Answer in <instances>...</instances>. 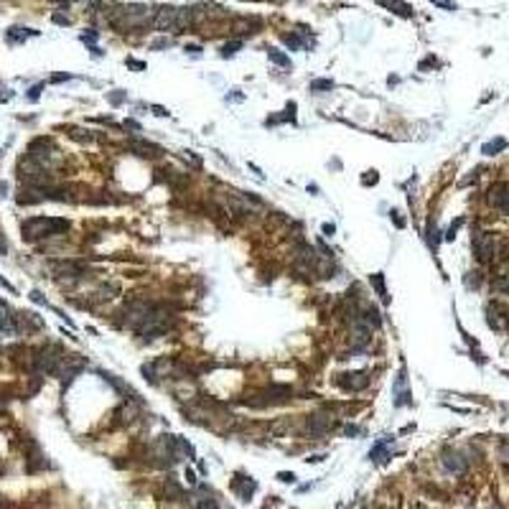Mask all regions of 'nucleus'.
I'll use <instances>...</instances> for the list:
<instances>
[{
  "instance_id": "473e14b6",
  "label": "nucleus",
  "mask_w": 509,
  "mask_h": 509,
  "mask_svg": "<svg viewBox=\"0 0 509 509\" xmlns=\"http://www.w3.org/2000/svg\"><path fill=\"white\" fill-rule=\"evenodd\" d=\"M392 219H395V224H397V227H405V219L400 217V212H392Z\"/></svg>"
},
{
  "instance_id": "1a4fd4ad",
  "label": "nucleus",
  "mask_w": 509,
  "mask_h": 509,
  "mask_svg": "<svg viewBox=\"0 0 509 509\" xmlns=\"http://www.w3.org/2000/svg\"><path fill=\"white\" fill-rule=\"evenodd\" d=\"M486 199L494 209H499L502 214H509V184H494L489 189Z\"/></svg>"
},
{
  "instance_id": "6ab92c4d",
  "label": "nucleus",
  "mask_w": 509,
  "mask_h": 509,
  "mask_svg": "<svg viewBox=\"0 0 509 509\" xmlns=\"http://www.w3.org/2000/svg\"><path fill=\"white\" fill-rule=\"evenodd\" d=\"M268 56H270V62H273V64H278V67H286V69L291 67V59H288L283 51H278V49H270V51H268Z\"/></svg>"
},
{
  "instance_id": "ddd939ff",
  "label": "nucleus",
  "mask_w": 509,
  "mask_h": 509,
  "mask_svg": "<svg viewBox=\"0 0 509 509\" xmlns=\"http://www.w3.org/2000/svg\"><path fill=\"white\" fill-rule=\"evenodd\" d=\"M440 461H443V466H445L448 471H453V474H463V471H466V461H463V456L456 453V451H445Z\"/></svg>"
},
{
  "instance_id": "a878e982",
  "label": "nucleus",
  "mask_w": 509,
  "mask_h": 509,
  "mask_svg": "<svg viewBox=\"0 0 509 509\" xmlns=\"http://www.w3.org/2000/svg\"><path fill=\"white\" fill-rule=\"evenodd\" d=\"M461 224H463V219H456V221H453V224H451V227H448V234H445V239H453V237H456V232H458V227H461Z\"/></svg>"
},
{
  "instance_id": "f3484780",
  "label": "nucleus",
  "mask_w": 509,
  "mask_h": 509,
  "mask_svg": "<svg viewBox=\"0 0 509 509\" xmlns=\"http://www.w3.org/2000/svg\"><path fill=\"white\" fill-rule=\"evenodd\" d=\"M504 148H507V140H504V138H494V140H489V143L481 146V153H484V155H497V153H502Z\"/></svg>"
},
{
  "instance_id": "aec40b11",
  "label": "nucleus",
  "mask_w": 509,
  "mask_h": 509,
  "mask_svg": "<svg viewBox=\"0 0 509 509\" xmlns=\"http://www.w3.org/2000/svg\"><path fill=\"white\" fill-rule=\"evenodd\" d=\"M384 443H387V440H377V443H374V448L369 451V458H372V461H384V456H387Z\"/></svg>"
},
{
  "instance_id": "6e6552de",
  "label": "nucleus",
  "mask_w": 509,
  "mask_h": 509,
  "mask_svg": "<svg viewBox=\"0 0 509 509\" xmlns=\"http://www.w3.org/2000/svg\"><path fill=\"white\" fill-rule=\"evenodd\" d=\"M336 382L344 392H362L369 384V377H367V372H349V374H339Z\"/></svg>"
},
{
  "instance_id": "4be33fe9",
  "label": "nucleus",
  "mask_w": 509,
  "mask_h": 509,
  "mask_svg": "<svg viewBox=\"0 0 509 509\" xmlns=\"http://www.w3.org/2000/svg\"><path fill=\"white\" fill-rule=\"evenodd\" d=\"M436 8H440V10H448V13H453V10H458V5L453 3V0H431Z\"/></svg>"
},
{
  "instance_id": "f704fd0d",
  "label": "nucleus",
  "mask_w": 509,
  "mask_h": 509,
  "mask_svg": "<svg viewBox=\"0 0 509 509\" xmlns=\"http://www.w3.org/2000/svg\"><path fill=\"white\" fill-rule=\"evenodd\" d=\"M323 458H326V456H311V458H308V463H321Z\"/></svg>"
},
{
  "instance_id": "7ed1b4c3",
  "label": "nucleus",
  "mask_w": 509,
  "mask_h": 509,
  "mask_svg": "<svg viewBox=\"0 0 509 509\" xmlns=\"http://www.w3.org/2000/svg\"><path fill=\"white\" fill-rule=\"evenodd\" d=\"M69 229V221L62 217H33L26 219L21 224V232H23V239L28 242H36V239H46V237H54V234H62Z\"/></svg>"
},
{
  "instance_id": "423d86ee",
  "label": "nucleus",
  "mask_w": 509,
  "mask_h": 509,
  "mask_svg": "<svg viewBox=\"0 0 509 509\" xmlns=\"http://www.w3.org/2000/svg\"><path fill=\"white\" fill-rule=\"evenodd\" d=\"M471 245H474V255H476L479 262L494 260V255H497V239L489 232H476L474 239H471Z\"/></svg>"
},
{
  "instance_id": "f8f14e48",
  "label": "nucleus",
  "mask_w": 509,
  "mask_h": 509,
  "mask_svg": "<svg viewBox=\"0 0 509 509\" xmlns=\"http://www.w3.org/2000/svg\"><path fill=\"white\" fill-rule=\"evenodd\" d=\"M382 8H387L390 13H395V15H400V18H413L415 15V8L410 5V3H405V0H377Z\"/></svg>"
},
{
  "instance_id": "f257e3e1",
  "label": "nucleus",
  "mask_w": 509,
  "mask_h": 509,
  "mask_svg": "<svg viewBox=\"0 0 509 509\" xmlns=\"http://www.w3.org/2000/svg\"><path fill=\"white\" fill-rule=\"evenodd\" d=\"M153 15H155V5H110L105 18L110 21V26L120 33L128 31H146L153 28Z\"/></svg>"
},
{
  "instance_id": "412c9836",
  "label": "nucleus",
  "mask_w": 509,
  "mask_h": 509,
  "mask_svg": "<svg viewBox=\"0 0 509 509\" xmlns=\"http://www.w3.org/2000/svg\"><path fill=\"white\" fill-rule=\"evenodd\" d=\"M326 89H334L331 79H313L311 82V92H326Z\"/></svg>"
},
{
  "instance_id": "cd10ccee",
  "label": "nucleus",
  "mask_w": 509,
  "mask_h": 509,
  "mask_svg": "<svg viewBox=\"0 0 509 509\" xmlns=\"http://www.w3.org/2000/svg\"><path fill=\"white\" fill-rule=\"evenodd\" d=\"M494 288H497V291H507L509 293V280L507 278H499V280L494 283Z\"/></svg>"
},
{
  "instance_id": "bb28decb",
  "label": "nucleus",
  "mask_w": 509,
  "mask_h": 509,
  "mask_svg": "<svg viewBox=\"0 0 509 509\" xmlns=\"http://www.w3.org/2000/svg\"><path fill=\"white\" fill-rule=\"evenodd\" d=\"M125 64H128L130 69H135V72H143V69H146V64H143V62H138V59H128Z\"/></svg>"
},
{
  "instance_id": "2eb2a0df",
  "label": "nucleus",
  "mask_w": 509,
  "mask_h": 509,
  "mask_svg": "<svg viewBox=\"0 0 509 509\" xmlns=\"http://www.w3.org/2000/svg\"><path fill=\"white\" fill-rule=\"evenodd\" d=\"M0 334H5V336H10V334H15V321H13V313H10V308L0 300Z\"/></svg>"
},
{
  "instance_id": "c85d7f7f",
  "label": "nucleus",
  "mask_w": 509,
  "mask_h": 509,
  "mask_svg": "<svg viewBox=\"0 0 509 509\" xmlns=\"http://www.w3.org/2000/svg\"><path fill=\"white\" fill-rule=\"evenodd\" d=\"M278 479H280V481H286V484H293V481H295V474H286V471H280V474H278Z\"/></svg>"
},
{
  "instance_id": "dca6fc26",
  "label": "nucleus",
  "mask_w": 509,
  "mask_h": 509,
  "mask_svg": "<svg viewBox=\"0 0 509 509\" xmlns=\"http://www.w3.org/2000/svg\"><path fill=\"white\" fill-rule=\"evenodd\" d=\"M369 286L377 291V295H379L384 303H390V295H387V286H384V275H382V273H374V275H369Z\"/></svg>"
},
{
  "instance_id": "393cba45",
  "label": "nucleus",
  "mask_w": 509,
  "mask_h": 509,
  "mask_svg": "<svg viewBox=\"0 0 509 509\" xmlns=\"http://www.w3.org/2000/svg\"><path fill=\"white\" fill-rule=\"evenodd\" d=\"M428 234H438L436 221H431V224H428ZM428 242H431V247H433V250L438 247V237H428Z\"/></svg>"
},
{
  "instance_id": "39448f33",
  "label": "nucleus",
  "mask_w": 509,
  "mask_h": 509,
  "mask_svg": "<svg viewBox=\"0 0 509 509\" xmlns=\"http://www.w3.org/2000/svg\"><path fill=\"white\" fill-rule=\"evenodd\" d=\"M64 357H67V354H64L56 344H49V347H44V349L36 352L33 364H36V369H38L41 374H59V372H62V364H64Z\"/></svg>"
},
{
  "instance_id": "4468645a",
  "label": "nucleus",
  "mask_w": 509,
  "mask_h": 509,
  "mask_svg": "<svg viewBox=\"0 0 509 509\" xmlns=\"http://www.w3.org/2000/svg\"><path fill=\"white\" fill-rule=\"evenodd\" d=\"M331 428H334V420L326 418V415H313V418L308 420V431H311L313 436H323V433H329Z\"/></svg>"
},
{
  "instance_id": "5701e85b",
  "label": "nucleus",
  "mask_w": 509,
  "mask_h": 509,
  "mask_svg": "<svg viewBox=\"0 0 509 509\" xmlns=\"http://www.w3.org/2000/svg\"><path fill=\"white\" fill-rule=\"evenodd\" d=\"M239 46H242V41H232V44H227V46H221V56H224V59H227V56H234Z\"/></svg>"
},
{
  "instance_id": "0eeeda50",
  "label": "nucleus",
  "mask_w": 509,
  "mask_h": 509,
  "mask_svg": "<svg viewBox=\"0 0 509 509\" xmlns=\"http://www.w3.org/2000/svg\"><path fill=\"white\" fill-rule=\"evenodd\" d=\"M293 395L291 387H286V384H273V387H268V390H262L260 392V397L262 400H255V402H250L252 408H268V405H280V402H288Z\"/></svg>"
},
{
  "instance_id": "a211bd4d",
  "label": "nucleus",
  "mask_w": 509,
  "mask_h": 509,
  "mask_svg": "<svg viewBox=\"0 0 509 509\" xmlns=\"http://www.w3.org/2000/svg\"><path fill=\"white\" fill-rule=\"evenodd\" d=\"M28 36H38V31H31V28H10L8 31V38L10 41H23Z\"/></svg>"
},
{
  "instance_id": "c756f323",
  "label": "nucleus",
  "mask_w": 509,
  "mask_h": 509,
  "mask_svg": "<svg viewBox=\"0 0 509 509\" xmlns=\"http://www.w3.org/2000/svg\"><path fill=\"white\" fill-rule=\"evenodd\" d=\"M54 23H62V26H69V23H72V18H69V15H59V13H56V15H54Z\"/></svg>"
},
{
  "instance_id": "f03ea898",
  "label": "nucleus",
  "mask_w": 509,
  "mask_h": 509,
  "mask_svg": "<svg viewBox=\"0 0 509 509\" xmlns=\"http://www.w3.org/2000/svg\"><path fill=\"white\" fill-rule=\"evenodd\" d=\"M194 23V10L191 8H176V5H155L153 15V28L163 33H178Z\"/></svg>"
},
{
  "instance_id": "9d476101",
  "label": "nucleus",
  "mask_w": 509,
  "mask_h": 509,
  "mask_svg": "<svg viewBox=\"0 0 509 509\" xmlns=\"http://www.w3.org/2000/svg\"><path fill=\"white\" fill-rule=\"evenodd\" d=\"M349 341L354 349H364L372 341V326H367L364 321H352V331H349Z\"/></svg>"
},
{
  "instance_id": "72a5a7b5",
  "label": "nucleus",
  "mask_w": 509,
  "mask_h": 509,
  "mask_svg": "<svg viewBox=\"0 0 509 509\" xmlns=\"http://www.w3.org/2000/svg\"><path fill=\"white\" fill-rule=\"evenodd\" d=\"M334 232H336L334 224H323V234H334Z\"/></svg>"
},
{
  "instance_id": "c9c22d12",
  "label": "nucleus",
  "mask_w": 509,
  "mask_h": 509,
  "mask_svg": "<svg viewBox=\"0 0 509 509\" xmlns=\"http://www.w3.org/2000/svg\"><path fill=\"white\" fill-rule=\"evenodd\" d=\"M153 112H155V115H160V117H163V115H168V112H166L163 107H153Z\"/></svg>"
},
{
  "instance_id": "b1692460",
  "label": "nucleus",
  "mask_w": 509,
  "mask_h": 509,
  "mask_svg": "<svg viewBox=\"0 0 509 509\" xmlns=\"http://www.w3.org/2000/svg\"><path fill=\"white\" fill-rule=\"evenodd\" d=\"M283 41H286V44H288L291 49H300V46H303V41H300L298 36H293V33H288V36H283Z\"/></svg>"
},
{
  "instance_id": "20e7f679",
  "label": "nucleus",
  "mask_w": 509,
  "mask_h": 509,
  "mask_svg": "<svg viewBox=\"0 0 509 509\" xmlns=\"http://www.w3.org/2000/svg\"><path fill=\"white\" fill-rule=\"evenodd\" d=\"M173 326V316L166 311V308H158V306H150V311L146 313V318L135 326V331L150 341V339H158V336H163L168 329Z\"/></svg>"
},
{
  "instance_id": "7c9ffc66",
  "label": "nucleus",
  "mask_w": 509,
  "mask_h": 509,
  "mask_svg": "<svg viewBox=\"0 0 509 509\" xmlns=\"http://www.w3.org/2000/svg\"><path fill=\"white\" fill-rule=\"evenodd\" d=\"M82 41H87V44H94V41H97V33H94V31H89V33H82Z\"/></svg>"
},
{
  "instance_id": "2f4dec72",
  "label": "nucleus",
  "mask_w": 509,
  "mask_h": 509,
  "mask_svg": "<svg viewBox=\"0 0 509 509\" xmlns=\"http://www.w3.org/2000/svg\"><path fill=\"white\" fill-rule=\"evenodd\" d=\"M41 89H44V87H41V84H36V87L31 89V94H28V99H38V94H41Z\"/></svg>"
},
{
  "instance_id": "9b49d317",
  "label": "nucleus",
  "mask_w": 509,
  "mask_h": 509,
  "mask_svg": "<svg viewBox=\"0 0 509 509\" xmlns=\"http://www.w3.org/2000/svg\"><path fill=\"white\" fill-rule=\"evenodd\" d=\"M128 148L135 153V155H140V158H160L163 155V150L158 146H153V143H146V140H140V138H135V140H130Z\"/></svg>"
}]
</instances>
